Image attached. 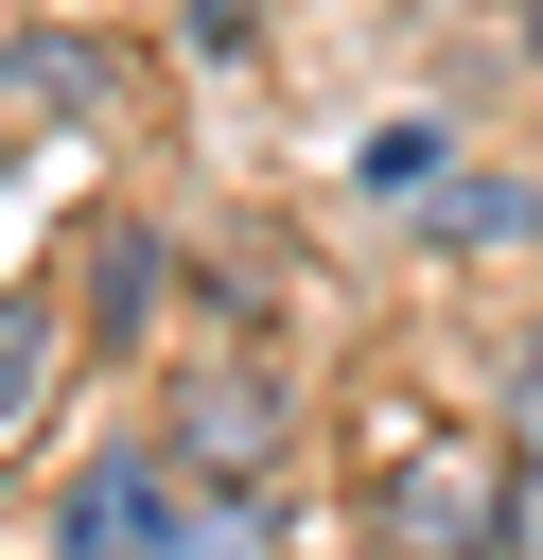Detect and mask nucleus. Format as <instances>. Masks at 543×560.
Here are the masks:
<instances>
[{"label":"nucleus","instance_id":"1","mask_svg":"<svg viewBox=\"0 0 543 560\" xmlns=\"http://www.w3.org/2000/svg\"><path fill=\"white\" fill-rule=\"evenodd\" d=\"M508 472H525V438L490 455V420H420L368 472V542L385 560H508Z\"/></svg>","mask_w":543,"mask_h":560},{"label":"nucleus","instance_id":"2","mask_svg":"<svg viewBox=\"0 0 543 560\" xmlns=\"http://www.w3.org/2000/svg\"><path fill=\"white\" fill-rule=\"evenodd\" d=\"M263 455H280V385H263V368H210V385L175 402V472H210V490H245Z\"/></svg>","mask_w":543,"mask_h":560},{"label":"nucleus","instance_id":"3","mask_svg":"<svg viewBox=\"0 0 543 560\" xmlns=\"http://www.w3.org/2000/svg\"><path fill=\"white\" fill-rule=\"evenodd\" d=\"M175 542V472L158 455H88V490H70V560H158Z\"/></svg>","mask_w":543,"mask_h":560},{"label":"nucleus","instance_id":"4","mask_svg":"<svg viewBox=\"0 0 543 560\" xmlns=\"http://www.w3.org/2000/svg\"><path fill=\"white\" fill-rule=\"evenodd\" d=\"M53 350H70V315H53V298H18V280H0V438H18V420H35V385H53Z\"/></svg>","mask_w":543,"mask_h":560},{"label":"nucleus","instance_id":"5","mask_svg":"<svg viewBox=\"0 0 543 560\" xmlns=\"http://www.w3.org/2000/svg\"><path fill=\"white\" fill-rule=\"evenodd\" d=\"M158 280H175V262H158L140 228H105V262H88V332H158Z\"/></svg>","mask_w":543,"mask_h":560},{"label":"nucleus","instance_id":"6","mask_svg":"<svg viewBox=\"0 0 543 560\" xmlns=\"http://www.w3.org/2000/svg\"><path fill=\"white\" fill-rule=\"evenodd\" d=\"M508 560H543V438H525V472H508Z\"/></svg>","mask_w":543,"mask_h":560},{"label":"nucleus","instance_id":"7","mask_svg":"<svg viewBox=\"0 0 543 560\" xmlns=\"http://www.w3.org/2000/svg\"><path fill=\"white\" fill-rule=\"evenodd\" d=\"M508 420L543 438V315H525V350H508Z\"/></svg>","mask_w":543,"mask_h":560},{"label":"nucleus","instance_id":"8","mask_svg":"<svg viewBox=\"0 0 543 560\" xmlns=\"http://www.w3.org/2000/svg\"><path fill=\"white\" fill-rule=\"evenodd\" d=\"M508 35H525V52H543V0H508Z\"/></svg>","mask_w":543,"mask_h":560}]
</instances>
